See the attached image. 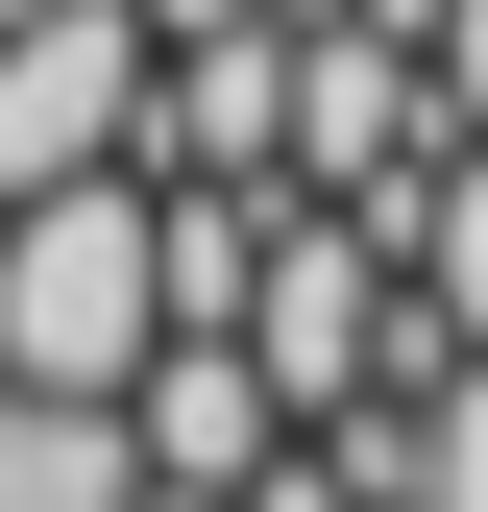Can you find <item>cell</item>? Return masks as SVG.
<instances>
[{"label": "cell", "mask_w": 488, "mask_h": 512, "mask_svg": "<svg viewBox=\"0 0 488 512\" xmlns=\"http://www.w3.org/2000/svg\"><path fill=\"white\" fill-rule=\"evenodd\" d=\"M147 342H171V196H147V147L0 196V391H122Z\"/></svg>", "instance_id": "obj_1"}, {"label": "cell", "mask_w": 488, "mask_h": 512, "mask_svg": "<svg viewBox=\"0 0 488 512\" xmlns=\"http://www.w3.org/2000/svg\"><path fill=\"white\" fill-rule=\"evenodd\" d=\"M244 366H269V415H391L415 366H440V317H415L391 220L269 196V244H244Z\"/></svg>", "instance_id": "obj_2"}, {"label": "cell", "mask_w": 488, "mask_h": 512, "mask_svg": "<svg viewBox=\"0 0 488 512\" xmlns=\"http://www.w3.org/2000/svg\"><path fill=\"white\" fill-rule=\"evenodd\" d=\"M415 171H440V74H415V25H366V0H293V122H269V196L415 220Z\"/></svg>", "instance_id": "obj_3"}, {"label": "cell", "mask_w": 488, "mask_h": 512, "mask_svg": "<svg viewBox=\"0 0 488 512\" xmlns=\"http://www.w3.org/2000/svg\"><path fill=\"white\" fill-rule=\"evenodd\" d=\"M122 147H147V0H49V25H0V196L122 171Z\"/></svg>", "instance_id": "obj_4"}, {"label": "cell", "mask_w": 488, "mask_h": 512, "mask_svg": "<svg viewBox=\"0 0 488 512\" xmlns=\"http://www.w3.org/2000/svg\"><path fill=\"white\" fill-rule=\"evenodd\" d=\"M269 366H244V317H171V342L147 366H122V464H147V488H244V464H269Z\"/></svg>", "instance_id": "obj_5"}, {"label": "cell", "mask_w": 488, "mask_h": 512, "mask_svg": "<svg viewBox=\"0 0 488 512\" xmlns=\"http://www.w3.org/2000/svg\"><path fill=\"white\" fill-rule=\"evenodd\" d=\"M269 122H293V25H196V49H147V171L269 196Z\"/></svg>", "instance_id": "obj_6"}, {"label": "cell", "mask_w": 488, "mask_h": 512, "mask_svg": "<svg viewBox=\"0 0 488 512\" xmlns=\"http://www.w3.org/2000/svg\"><path fill=\"white\" fill-rule=\"evenodd\" d=\"M122 391H0V512H122Z\"/></svg>", "instance_id": "obj_7"}, {"label": "cell", "mask_w": 488, "mask_h": 512, "mask_svg": "<svg viewBox=\"0 0 488 512\" xmlns=\"http://www.w3.org/2000/svg\"><path fill=\"white\" fill-rule=\"evenodd\" d=\"M391 512H488V342H440L391 391Z\"/></svg>", "instance_id": "obj_8"}, {"label": "cell", "mask_w": 488, "mask_h": 512, "mask_svg": "<svg viewBox=\"0 0 488 512\" xmlns=\"http://www.w3.org/2000/svg\"><path fill=\"white\" fill-rule=\"evenodd\" d=\"M391 269H415V317H440V342H488V147H440V171H415Z\"/></svg>", "instance_id": "obj_9"}, {"label": "cell", "mask_w": 488, "mask_h": 512, "mask_svg": "<svg viewBox=\"0 0 488 512\" xmlns=\"http://www.w3.org/2000/svg\"><path fill=\"white\" fill-rule=\"evenodd\" d=\"M415 74H440V147H488V0H415Z\"/></svg>", "instance_id": "obj_10"}, {"label": "cell", "mask_w": 488, "mask_h": 512, "mask_svg": "<svg viewBox=\"0 0 488 512\" xmlns=\"http://www.w3.org/2000/svg\"><path fill=\"white\" fill-rule=\"evenodd\" d=\"M196 25H293V0H147V49H196Z\"/></svg>", "instance_id": "obj_11"}, {"label": "cell", "mask_w": 488, "mask_h": 512, "mask_svg": "<svg viewBox=\"0 0 488 512\" xmlns=\"http://www.w3.org/2000/svg\"><path fill=\"white\" fill-rule=\"evenodd\" d=\"M0 25H49V0H0Z\"/></svg>", "instance_id": "obj_12"}]
</instances>
